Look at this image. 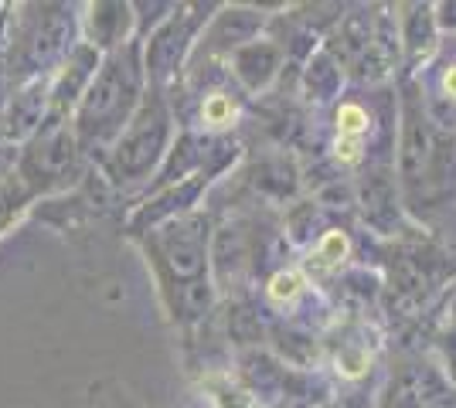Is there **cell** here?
I'll list each match as a JSON object with an SVG mask.
<instances>
[{"label": "cell", "mask_w": 456, "mask_h": 408, "mask_svg": "<svg viewBox=\"0 0 456 408\" xmlns=\"http://www.w3.org/2000/svg\"><path fill=\"white\" fill-rule=\"evenodd\" d=\"M426 408H456L453 402H446V398H436V402H429Z\"/></svg>", "instance_id": "484cf974"}, {"label": "cell", "mask_w": 456, "mask_h": 408, "mask_svg": "<svg viewBox=\"0 0 456 408\" xmlns=\"http://www.w3.org/2000/svg\"><path fill=\"white\" fill-rule=\"evenodd\" d=\"M147 255H151V266L157 272L167 310L181 324L201 320L215 300L208 279V218L181 214L174 221L151 228Z\"/></svg>", "instance_id": "6da1fadb"}, {"label": "cell", "mask_w": 456, "mask_h": 408, "mask_svg": "<svg viewBox=\"0 0 456 408\" xmlns=\"http://www.w3.org/2000/svg\"><path fill=\"white\" fill-rule=\"evenodd\" d=\"M276 65H280V48L269 44V41H252L246 48H239L232 55V68L235 76L242 78V85L259 92L269 78L276 76Z\"/></svg>", "instance_id": "8fae6325"}, {"label": "cell", "mask_w": 456, "mask_h": 408, "mask_svg": "<svg viewBox=\"0 0 456 408\" xmlns=\"http://www.w3.org/2000/svg\"><path fill=\"white\" fill-rule=\"evenodd\" d=\"M344 252H347V238H344L341 232H330V235H323L317 259H321L323 266H338V262L344 259Z\"/></svg>", "instance_id": "ac0fdd59"}, {"label": "cell", "mask_w": 456, "mask_h": 408, "mask_svg": "<svg viewBox=\"0 0 456 408\" xmlns=\"http://www.w3.org/2000/svg\"><path fill=\"white\" fill-rule=\"evenodd\" d=\"M338 364H341L344 374H362L368 368V354L364 350H341V357H338Z\"/></svg>", "instance_id": "7402d4cb"}, {"label": "cell", "mask_w": 456, "mask_h": 408, "mask_svg": "<svg viewBox=\"0 0 456 408\" xmlns=\"http://www.w3.org/2000/svg\"><path fill=\"white\" fill-rule=\"evenodd\" d=\"M395 52H399V44H395V35H392V24L379 20L375 38H371V44H368V52H364L362 59V76L364 78L388 76V68L395 65Z\"/></svg>", "instance_id": "4fadbf2b"}, {"label": "cell", "mask_w": 456, "mask_h": 408, "mask_svg": "<svg viewBox=\"0 0 456 408\" xmlns=\"http://www.w3.org/2000/svg\"><path fill=\"white\" fill-rule=\"evenodd\" d=\"M259 24L263 18L259 14H252V11H242V7H232V11H222L215 24H211L208 38H205V48L208 52H239V48H246L252 44V35L259 31Z\"/></svg>", "instance_id": "30bf717a"}, {"label": "cell", "mask_w": 456, "mask_h": 408, "mask_svg": "<svg viewBox=\"0 0 456 408\" xmlns=\"http://www.w3.org/2000/svg\"><path fill=\"white\" fill-rule=\"evenodd\" d=\"M306 82H310V92H314L317 99H323L327 85L334 82V68H330V61L327 59L314 61V65H310V72H306Z\"/></svg>", "instance_id": "d6986e66"}, {"label": "cell", "mask_w": 456, "mask_h": 408, "mask_svg": "<svg viewBox=\"0 0 456 408\" xmlns=\"http://www.w3.org/2000/svg\"><path fill=\"white\" fill-rule=\"evenodd\" d=\"M235 116V106H232V99L228 96H208L205 99V106H201V119L208 123V126H225L232 123Z\"/></svg>", "instance_id": "2e32d148"}, {"label": "cell", "mask_w": 456, "mask_h": 408, "mask_svg": "<svg viewBox=\"0 0 456 408\" xmlns=\"http://www.w3.org/2000/svg\"><path fill=\"white\" fill-rule=\"evenodd\" d=\"M147 65H143V48L140 41H130L123 48H116L110 55H102V65L95 72L89 92L72 113L78 147L82 154L93 150H113V143L123 136L136 116V109L147 99Z\"/></svg>", "instance_id": "7a4b0ae2"}, {"label": "cell", "mask_w": 456, "mask_h": 408, "mask_svg": "<svg viewBox=\"0 0 456 408\" xmlns=\"http://www.w3.org/2000/svg\"><path fill=\"white\" fill-rule=\"evenodd\" d=\"M228 327L235 331V337H239V340H256V337H259V324L248 316V310H235V313H232Z\"/></svg>", "instance_id": "44dd1931"}, {"label": "cell", "mask_w": 456, "mask_h": 408, "mask_svg": "<svg viewBox=\"0 0 456 408\" xmlns=\"http://www.w3.org/2000/svg\"><path fill=\"white\" fill-rule=\"evenodd\" d=\"M78 136L72 119L52 116L41 123V130L28 143L18 164V180L28 195H48L58 188H69L78 174Z\"/></svg>", "instance_id": "5b68a950"}, {"label": "cell", "mask_w": 456, "mask_h": 408, "mask_svg": "<svg viewBox=\"0 0 456 408\" xmlns=\"http://www.w3.org/2000/svg\"><path fill=\"white\" fill-rule=\"evenodd\" d=\"M392 272H395V286L402 292H409V296H419V290L426 286V272L419 269L412 259H395Z\"/></svg>", "instance_id": "9a60e30c"}, {"label": "cell", "mask_w": 456, "mask_h": 408, "mask_svg": "<svg viewBox=\"0 0 456 408\" xmlns=\"http://www.w3.org/2000/svg\"><path fill=\"white\" fill-rule=\"evenodd\" d=\"M99 65H102V52H95L86 41L69 52V59L61 61V68H55V76H52V116L69 119V113H76V106L93 85Z\"/></svg>", "instance_id": "52a82bcc"}, {"label": "cell", "mask_w": 456, "mask_h": 408, "mask_svg": "<svg viewBox=\"0 0 456 408\" xmlns=\"http://www.w3.org/2000/svg\"><path fill=\"white\" fill-rule=\"evenodd\" d=\"M7 89H11V72H7V65L0 61V113L11 106V102H7Z\"/></svg>", "instance_id": "cb8c5ba5"}, {"label": "cell", "mask_w": 456, "mask_h": 408, "mask_svg": "<svg viewBox=\"0 0 456 408\" xmlns=\"http://www.w3.org/2000/svg\"><path fill=\"white\" fill-rule=\"evenodd\" d=\"M338 156L347 160V164H351V160H358V140H347V136H344L341 143H338Z\"/></svg>", "instance_id": "603a6c76"}, {"label": "cell", "mask_w": 456, "mask_h": 408, "mask_svg": "<svg viewBox=\"0 0 456 408\" xmlns=\"http://www.w3.org/2000/svg\"><path fill=\"white\" fill-rule=\"evenodd\" d=\"M304 286V279H300V272H280L276 279H273V286H269V296L276 300V303H283V300H293L297 292Z\"/></svg>", "instance_id": "e0dca14e"}, {"label": "cell", "mask_w": 456, "mask_h": 408, "mask_svg": "<svg viewBox=\"0 0 456 408\" xmlns=\"http://www.w3.org/2000/svg\"><path fill=\"white\" fill-rule=\"evenodd\" d=\"M24 11L28 14H18V31L11 35L7 55V72L14 85L41 78V68H48L55 59H69L76 28V18L65 4H28Z\"/></svg>", "instance_id": "277c9868"}, {"label": "cell", "mask_w": 456, "mask_h": 408, "mask_svg": "<svg viewBox=\"0 0 456 408\" xmlns=\"http://www.w3.org/2000/svg\"><path fill=\"white\" fill-rule=\"evenodd\" d=\"M375 38V31H371V18L364 14V11H354V14H347L341 20V28L334 31V41H330V48H334V55L341 61H362L364 52H368V44Z\"/></svg>", "instance_id": "7c38bea8"}, {"label": "cell", "mask_w": 456, "mask_h": 408, "mask_svg": "<svg viewBox=\"0 0 456 408\" xmlns=\"http://www.w3.org/2000/svg\"><path fill=\"white\" fill-rule=\"evenodd\" d=\"M167 143H171V106L160 89H147L143 106L136 109L130 126L106 154V171L113 177V184L130 188L147 180L160 167V160L171 154Z\"/></svg>", "instance_id": "3957f363"}, {"label": "cell", "mask_w": 456, "mask_h": 408, "mask_svg": "<svg viewBox=\"0 0 456 408\" xmlns=\"http://www.w3.org/2000/svg\"><path fill=\"white\" fill-rule=\"evenodd\" d=\"M134 4L123 0H102V4H89L86 7V44H93L95 52H116L123 44H130V31H134Z\"/></svg>", "instance_id": "ba28073f"}, {"label": "cell", "mask_w": 456, "mask_h": 408, "mask_svg": "<svg viewBox=\"0 0 456 408\" xmlns=\"http://www.w3.org/2000/svg\"><path fill=\"white\" fill-rule=\"evenodd\" d=\"M338 126H341V136L354 140V136L368 126V116H364V109H358V106H341V113H338Z\"/></svg>", "instance_id": "ffe728a7"}, {"label": "cell", "mask_w": 456, "mask_h": 408, "mask_svg": "<svg viewBox=\"0 0 456 408\" xmlns=\"http://www.w3.org/2000/svg\"><path fill=\"white\" fill-rule=\"evenodd\" d=\"M364 214H368V221H375L381 228L392 221L395 204H392V188H388V180H368V188H364Z\"/></svg>", "instance_id": "5bb4252c"}, {"label": "cell", "mask_w": 456, "mask_h": 408, "mask_svg": "<svg viewBox=\"0 0 456 408\" xmlns=\"http://www.w3.org/2000/svg\"><path fill=\"white\" fill-rule=\"evenodd\" d=\"M191 7H177L171 18L164 24H157V31L147 41V52H143V65H147V82L151 89H164L177 72H181V61L184 52L191 48L194 38V28L201 18H191Z\"/></svg>", "instance_id": "8992f818"}, {"label": "cell", "mask_w": 456, "mask_h": 408, "mask_svg": "<svg viewBox=\"0 0 456 408\" xmlns=\"http://www.w3.org/2000/svg\"><path fill=\"white\" fill-rule=\"evenodd\" d=\"M429 156H433V133H429L422 113L409 102L405 106V123H402V154H399L402 174L409 177V180L422 177V171L429 167Z\"/></svg>", "instance_id": "9c48e42d"}, {"label": "cell", "mask_w": 456, "mask_h": 408, "mask_svg": "<svg viewBox=\"0 0 456 408\" xmlns=\"http://www.w3.org/2000/svg\"><path fill=\"white\" fill-rule=\"evenodd\" d=\"M443 85H446V92H450V96L456 99V68H450V72H446V78H443Z\"/></svg>", "instance_id": "d4e9b609"}]
</instances>
